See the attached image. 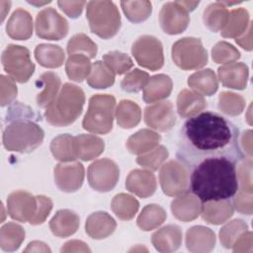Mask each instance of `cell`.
I'll use <instances>...</instances> for the list:
<instances>
[{
	"label": "cell",
	"mask_w": 253,
	"mask_h": 253,
	"mask_svg": "<svg viewBox=\"0 0 253 253\" xmlns=\"http://www.w3.org/2000/svg\"><path fill=\"white\" fill-rule=\"evenodd\" d=\"M80 224L78 214L70 210H59L49 221L51 232L57 237H68L74 234Z\"/></svg>",
	"instance_id": "obj_26"
},
{
	"label": "cell",
	"mask_w": 253,
	"mask_h": 253,
	"mask_svg": "<svg viewBox=\"0 0 253 253\" xmlns=\"http://www.w3.org/2000/svg\"><path fill=\"white\" fill-rule=\"evenodd\" d=\"M116 227L115 219L106 211L91 213L85 223V231L93 239L107 238L115 231Z\"/></svg>",
	"instance_id": "obj_23"
},
{
	"label": "cell",
	"mask_w": 253,
	"mask_h": 253,
	"mask_svg": "<svg viewBox=\"0 0 253 253\" xmlns=\"http://www.w3.org/2000/svg\"><path fill=\"white\" fill-rule=\"evenodd\" d=\"M137 200L126 194H118L114 197L111 208L114 213L122 220L131 219L138 210Z\"/></svg>",
	"instance_id": "obj_41"
},
{
	"label": "cell",
	"mask_w": 253,
	"mask_h": 253,
	"mask_svg": "<svg viewBox=\"0 0 253 253\" xmlns=\"http://www.w3.org/2000/svg\"><path fill=\"white\" fill-rule=\"evenodd\" d=\"M236 194L232 203L233 208L242 214H252V192L240 190Z\"/></svg>",
	"instance_id": "obj_52"
},
{
	"label": "cell",
	"mask_w": 253,
	"mask_h": 253,
	"mask_svg": "<svg viewBox=\"0 0 253 253\" xmlns=\"http://www.w3.org/2000/svg\"><path fill=\"white\" fill-rule=\"evenodd\" d=\"M251 166H252V161H251V158L248 157V159L243 161V163L240 165L238 169V174H237V179H239L238 184H240L241 190L243 191L252 192Z\"/></svg>",
	"instance_id": "obj_53"
},
{
	"label": "cell",
	"mask_w": 253,
	"mask_h": 253,
	"mask_svg": "<svg viewBox=\"0 0 253 253\" xmlns=\"http://www.w3.org/2000/svg\"><path fill=\"white\" fill-rule=\"evenodd\" d=\"M35 57L37 61L43 67L57 68L63 64L65 54L59 45L41 43L35 48Z\"/></svg>",
	"instance_id": "obj_32"
},
{
	"label": "cell",
	"mask_w": 253,
	"mask_h": 253,
	"mask_svg": "<svg viewBox=\"0 0 253 253\" xmlns=\"http://www.w3.org/2000/svg\"><path fill=\"white\" fill-rule=\"evenodd\" d=\"M215 234L208 227L197 225L186 232V246L191 252H210L214 248Z\"/></svg>",
	"instance_id": "obj_22"
},
{
	"label": "cell",
	"mask_w": 253,
	"mask_h": 253,
	"mask_svg": "<svg viewBox=\"0 0 253 253\" xmlns=\"http://www.w3.org/2000/svg\"><path fill=\"white\" fill-rule=\"evenodd\" d=\"M249 24V13L246 9H233L229 12L227 23L220 31V34L223 38L237 39L246 32Z\"/></svg>",
	"instance_id": "obj_33"
},
{
	"label": "cell",
	"mask_w": 253,
	"mask_h": 253,
	"mask_svg": "<svg viewBox=\"0 0 253 253\" xmlns=\"http://www.w3.org/2000/svg\"><path fill=\"white\" fill-rule=\"evenodd\" d=\"M61 252H78V251H83V252H90V248L87 246L86 243H84L83 241H79V240H71L68 241L64 244V246H62Z\"/></svg>",
	"instance_id": "obj_56"
},
{
	"label": "cell",
	"mask_w": 253,
	"mask_h": 253,
	"mask_svg": "<svg viewBox=\"0 0 253 253\" xmlns=\"http://www.w3.org/2000/svg\"><path fill=\"white\" fill-rule=\"evenodd\" d=\"M203 203L193 194H183L174 199L171 203L173 215L184 222L197 218L202 212Z\"/></svg>",
	"instance_id": "obj_19"
},
{
	"label": "cell",
	"mask_w": 253,
	"mask_h": 253,
	"mask_svg": "<svg viewBox=\"0 0 253 253\" xmlns=\"http://www.w3.org/2000/svg\"><path fill=\"white\" fill-rule=\"evenodd\" d=\"M36 198H37V210L34 216L29 221L33 225L42 224L46 219V217L48 216L49 212L52 210V201L48 197L40 195V196H36Z\"/></svg>",
	"instance_id": "obj_50"
},
{
	"label": "cell",
	"mask_w": 253,
	"mask_h": 253,
	"mask_svg": "<svg viewBox=\"0 0 253 253\" xmlns=\"http://www.w3.org/2000/svg\"><path fill=\"white\" fill-rule=\"evenodd\" d=\"M57 5L69 18L76 19L81 15L87 3L85 1H58Z\"/></svg>",
	"instance_id": "obj_54"
},
{
	"label": "cell",
	"mask_w": 253,
	"mask_h": 253,
	"mask_svg": "<svg viewBox=\"0 0 253 253\" xmlns=\"http://www.w3.org/2000/svg\"><path fill=\"white\" fill-rule=\"evenodd\" d=\"M68 22L55 9L44 8L37 14L36 34L47 41H60L68 34Z\"/></svg>",
	"instance_id": "obj_12"
},
{
	"label": "cell",
	"mask_w": 253,
	"mask_h": 253,
	"mask_svg": "<svg viewBox=\"0 0 253 253\" xmlns=\"http://www.w3.org/2000/svg\"><path fill=\"white\" fill-rule=\"evenodd\" d=\"M36 86L42 89L37 95V105L40 108H47L59 93L61 81L56 73L46 71L37 79Z\"/></svg>",
	"instance_id": "obj_24"
},
{
	"label": "cell",
	"mask_w": 253,
	"mask_h": 253,
	"mask_svg": "<svg viewBox=\"0 0 253 253\" xmlns=\"http://www.w3.org/2000/svg\"><path fill=\"white\" fill-rule=\"evenodd\" d=\"M159 23L165 34L178 35L188 28L190 16L178 1L167 2L160 10Z\"/></svg>",
	"instance_id": "obj_13"
},
{
	"label": "cell",
	"mask_w": 253,
	"mask_h": 253,
	"mask_svg": "<svg viewBox=\"0 0 253 253\" xmlns=\"http://www.w3.org/2000/svg\"><path fill=\"white\" fill-rule=\"evenodd\" d=\"M183 233L176 224H168L154 232L151 241L154 248L159 252H173L182 244Z\"/></svg>",
	"instance_id": "obj_21"
},
{
	"label": "cell",
	"mask_w": 253,
	"mask_h": 253,
	"mask_svg": "<svg viewBox=\"0 0 253 253\" xmlns=\"http://www.w3.org/2000/svg\"><path fill=\"white\" fill-rule=\"evenodd\" d=\"M7 35L16 41H26L33 35V18L22 8L15 10L6 25Z\"/></svg>",
	"instance_id": "obj_20"
},
{
	"label": "cell",
	"mask_w": 253,
	"mask_h": 253,
	"mask_svg": "<svg viewBox=\"0 0 253 253\" xmlns=\"http://www.w3.org/2000/svg\"><path fill=\"white\" fill-rule=\"evenodd\" d=\"M36 210L37 198L26 191H15L7 198V211L11 218L17 221H30Z\"/></svg>",
	"instance_id": "obj_16"
},
{
	"label": "cell",
	"mask_w": 253,
	"mask_h": 253,
	"mask_svg": "<svg viewBox=\"0 0 253 253\" xmlns=\"http://www.w3.org/2000/svg\"><path fill=\"white\" fill-rule=\"evenodd\" d=\"M168 155L169 152L165 146L157 145L150 151L140 154L136 158V163L150 171H156L166 160Z\"/></svg>",
	"instance_id": "obj_46"
},
{
	"label": "cell",
	"mask_w": 253,
	"mask_h": 253,
	"mask_svg": "<svg viewBox=\"0 0 253 253\" xmlns=\"http://www.w3.org/2000/svg\"><path fill=\"white\" fill-rule=\"evenodd\" d=\"M160 140V134L150 129L143 128L130 135L126 140V146L130 153L140 155L156 147Z\"/></svg>",
	"instance_id": "obj_30"
},
{
	"label": "cell",
	"mask_w": 253,
	"mask_h": 253,
	"mask_svg": "<svg viewBox=\"0 0 253 253\" xmlns=\"http://www.w3.org/2000/svg\"><path fill=\"white\" fill-rule=\"evenodd\" d=\"M131 53L136 62L148 70L156 71L164 64L163 45L153 36L143 35L139 37L132 43Z\"/></svg>",
	"instance_id": "obj_10"
},
{
	"label": "cell",
	"mask_w": 253,
	"mask_h": 253,
	"mask_svg": "<svg viewBox=\"0 0 253 253\" xmlns=\"http://www.w3.org/2000/svg\"><path fill=\"white\" fill-rule=\"evenodd\" d=\"M144 123L158 131H168L176 124V116L170 101L153 103L144 109Z\"/></svg>",
	"instance_id": "obj_14"
},
{
	"label": "cell",
	"mask_w": 253,
	"mask_h": 253,
	"mask_svg": "<svg viewBox=\"0 0 253 253\" xmlns=\"http://www.w3.org/2000/svg\"><path fill=\"white\" fill-rule=\"evenodd\" d=\"M218 78L226 88L243 90L247 86L249 77L248 66L243 62H231L217 69Z\"/></svg>",
	"instance_id": "obj_18"
},
{
	"label": "cell",
	"mask_w": 253,
	"mask_h": 253,
	"mask_svg": "<svg viewBox=\"0 0 253 253\" xmlns=\"http://www.w3.org/2000/svg\"><path fill=\"white\" fill-rule=\"evenodd\" d=\"M172 59L183 70H193L204 67L208 63V52L202 41L187 37L178 40L172 45Z\"/></svg>",
	"instance_id": "obj_7"
},
{
	"label": "cell",
	"mask_w": 253,
	"mask_h": 253,
	"mask_svg": "<svg viewBox=\"0 0 253 253\" xmlns=\"http://www.w3.org/2000/svg\"><path fill=\"white\" fill-rule=\"evenodd\" d=\"M84 103V91L77 85L65 83L55 99L45 108V120L53 126H67L73 124L82 114Z\"/></svg>",
	"instance_id": "obj_4"
},
{
	"label": "cell",
	"mask_w": 253,
	"mask_h": 253,
	"mask_svg": "<svg viewBox=\"0 0 253 253\" xmlns=\"http://www.w3.org/2000/svg\"><path fill=\"white\" fill-rule=\"evenodd\" d=\"M149 80V74L138 68L127 72L121 81V88L127 93H137L141 91Z\"/></svg>",
	"instance_id": "obj_48"
},
{
	"label": "cell",
	"mask_w": 253,
	"mask_h": 253,
	"mask_svg": "<svg viewBox=\"0 0 253 253\" xmlns=\"http://www.w3.org/2000/svg\"><path fill=\"white\" fill-rule=\"evenodd\" d=\"M159 181L163 193L167 196L186 194L190 191V169L180 161L171 160L161 166Z\"/></svg>",
	"instance_id": "obj_9"
},
{
	"label": "cell",
	"mask_w": 253,
	"mask_h": 253,
	"mask_svg": "<svg viewBox=\"0 0 253 253\" xmlns=\"http://www.w3.org/2000/svg\"><path fill=\"white\" fill-rule=\"evenodd\" d=\"M206 107L207 101L204 96L195 91L184 89L177 97V112L182 119L196 116Z\"/></svg>",
	"instance_id": "obj_27"
},
{
	"label": "cell",
	"mask_w": 253,
	"mask_h": 253,
	"mask_svg": "<svg viewBox=\"0 0 253 253\" xmlns=\"http://www.w3.org/2000/svg\"><path fill=\"white\" fill-rule=\"evenodd\" d=\"M67 53L70 54H84L90 59L97 54V44L85 34H76L67 42Z\"/></svg>",
	"instance_id": "obj_43"
},
{
	"label": "cell",
	"mask_w": 253,
	"mask_h": 253,
	"mask_svg": "<svg viewBox=\"0 0 253 253\" xmlns=\"http://www.w3.org/2000/svg\"><path fill=\"white\" fill-rule=\"evenodd\" d=\"M233 205L230 200L203 203L202 217L208 223L221 224L233 214Z\"/></svg>",
	"instance_id": "obj_29"
},
{
	"label": "cell",
	"mask_w": 253,
	"mask_h": 253,
	"mask_svg": "<svg viewBox=\"0 0 253 253\" xmlns=\"http://www.w3.org/2000/svg\"><path fill=\"white\" fill-rule=\"evenodd\" d=\"M252 23L250 22L245 35H243L242 37H239L237 39H235L236 43H238L242 48L250 51L252 49V43H251V31H252Z\"/></svg>",
	"instance_id": "obj_57"
},
{
	"label": "cell",
	"mask_w": 253,
	"mask_h": 253,
	"mask_svg": "<svg viewBox=\"0 0 253 253\" xmlns=\"http://www.w3.org/2000/svg\"><path fill=\"white\" fill-rule=\"evenodd\" d=\"M211 57L215 63H231L240 57V52L226 42H218L211 49Z\"/></svg>",
	"instance_id": "obj_49"
},
{
	"label": "cell",
	"mask_w": 253,
	"mask_h": 253,
	"mask_svg": "<svg viewBox=\"0 0 253 253\" xmlns=\"http://www.w3.org/2000/svg\"><path fill=\"white\" fill-rule=\"evenodd\" d=\"M235 164L226 158L200 162L191 169V193L202 203L232 199L239 188Z\"/></svg>",
	"instance_id": "obj_2"
},
{
	"label": "cell",
	"mask_w": 253,
	"mask_h": 253,
	"mask_svg": "<svg viewBox=\"0 0 253 253\" xmlns=\"http://www.w3.org/2000/svg\"><path fill=\"white\" fill-rule=\"evenodd\" d=\"M50 248L43 242L33 241L30 242L28 247L25 249V252H50Z\"/></svg>",
	"instance_id": "obj_58"
},
{
	"label": "cell",
	"mask_w": 253,
	"mask_h": 253,
	"mask_svg": "<svg viewBox=\"0 0 253 253\" xmlns=\"http://www.w3.org/2000/svg\"><path fill=\"white\" fill-rule=\"evenodd\" d=\"M41 116L20 102L11 105L6 113L7 123L2 136L3 146L8 151L30 153L43 141L44 132L37 124Z\"/></svg>",
	"instance_id": "obj_3"
},
{
	"label": "cell",
	"mask_w": 253,
	"mask_h": 253,
	"mask_svg": "<svg viewBox=\"0 0 253 253\" xmlns=\"http://www.w3.org/2000/svg\"><path fill=\"white\" fill-rule=\"evenodd\" d=\"M232 249L234 252L252 251V232L246 230L234 242Z\"/></svg>",
	"instance_id": "obj_55"
},
{
	"label": "cell",
	"mask_w": 253,
	"mask_h": 253,
	"mask_svg": "<svg viewBox=\"0 0 253 253\" xmlns=\"http://www.w3.org/2000/svg\"><path fill=\"white\" fill-rule=\"evenodd\" d=\"M25 239L24 228L14 222H8L0 229V247L3 251H16Z\"/></svg>",
	"instance_id": "obj_39"
},
{
	"label": "cell",
	"mask_w": 253,
	"mask_h": 253,
	"mask_svg": "<svg viewBox=\"0 0 253 253\" xmlns=\"http://www.w3.org/2000/svg\"><path fill=\"white\" fill-rule=\"evenodd\" d=\"M84 172V167L80 162L69 161L58 163L53 171L55 185L62 192H76L83 184Z\"/></svg>",
	"instance_id": "obj_15"
},
{
	"label": "cell",
	"mask_w": 253,
	"mask_h": 253,
	"mask_svg": "<svg viewBox=\"0 0 253 253\" xmlns=\"http://www.w3.org/2000/svg\"><path fill=\"white\" fill-rule=\"evenodd\" d=\"M87 178L93 190L106 193L116 187L120 178V169L109 158L98 159L88 167Z\"/></svg>",
	"instance_id": "obj_11"
},
{
	"label": "cell",
	"mask_w": 253,
	"mask_h": 253,
	"mask_svg": "<svg viewBox=\"0 0 253 253\" xmlns=\"http://www.w3.org/2000/svg\"><path fill=\"white\" fill-rule=\"evenodd\" d=\"M86 19L91 32L103 40L113 38L121 28L120 12L112 1H89Z\"/></svg>",
	"instance_id": "obj_5"
},
{
	"label": "cell",
	"mask_w": 253,
	"mask_h": 253,
	"mask_svg": "<svg viewBox=\"0 0 253 253\" xmlns=\"http://www.w3.org/2000/svg\"><path fill=\"white\" fill-rule=\"evenodd\" d=\"M179 4L185 8V10L189 13V12H192L196 9V7L199 5V1H195V2H192V1H178Z\"/></svg>",
	"instance_id": "obj_59"
},
{
	"label": "cell",
	"mask_w": 253,
	"mask_h": 253,
	"mask_svg": "<svg viewBox=\"0 0 253 253\" xmlns=\"http://www.w3.org/2000/svg\"><path fill=\"white\" fill-rule=\"evenodd\" d=\"M0 5H1V9H0V11H1V15H2V22L4 21V19H5V17H6V14H7V12H9V10H10V6H11V2L5 7L4 5H5V1H0Z\"/></svg>",
	"instance_id": "obj_60"
},
{
	"label": "cell",
	"mask_w": 253,
	"mask_h": 253,
	"mask_svg": "<svg viewBox=\"0 0 253 253\" xmlns=\"http://www.w3.org/2000/svg\"><path fill=\"white\" fill-rule=\"evenodd\" d=\"M156 179L154 174L147 170L134 169L129 172L126 180V188L139 198L146 199L156 191Z\"/></svg>",
	"instance_id": "obj_17"
},
{
	"label": "cell",
	"mask_w": 253,
	"mask_h": 253,
	"mask_svg": "<svg viewBox=\"0 0 253 253\" xmlns=\"http://www.w3.org/2000/svg\"><path fill=\"white\" fill-rule=\"evenodd\" d=\"M188 85L202 96H212L218 88L216 75L210 68L193 73L188 78Z\"/></svg>",
	"instance_id": "obj_31"
},
{
	"label": "cell",
	"mask_w": 253,
	"mask_h": 253,
	"mask_svg": "<svg viewBox=\"0 0 253 253\" xmlns=\"http://www.w3.org/2000/svg\"><path fill=\"white\" fill-rule=\"evenodd\" d=\"M239 129L225 117L211 111L188 118L177 141L176 158L188 169L212 158H226L234 163L243 159Z\"/></svg>",
	"instance_id": "obj_1"
},
{
	"label": "cell",
	"mask_w": 253,
	"mask_h": 253,
	"mask_svg": "<svg viewBox=\"0 0 253 253\" xmlns=\"http://www.w3.org/2000/svg\"><path fill=\"white\" fill-rule=\"evenodd\" d=\"M116 99L109 94H96L89 99L88 109L82 121L84 129L106 134L113 128Z\"/></svg>",
	"instance_id": "obj_6"
},
{
	"label": "cell",
	"mask_w": 253,
	"mask_h": 253,
	"mask_svg": "<svg viewBox=\"0 0 253 253\" xmlns=\"http://www.w3.org/2000/svg\"><path fill=\"white\" fill-rule=\"evenodd\" d=\"M219 1L210 4L204 11L205 26L212 33L220 32L227 23L229 12Z\"/></svg>",
	"instance_id": "obj_34"
},
{
	"label": "cell",
	"mask_w": 253,
	"mask_h": 253,
	"mask_svg": "<svg viewBox=\"0 0 253 253\" xmlns=\"http://www.w3.org/2000/svg\"><path fill=\"white\" fill-rule=\"evenodd\" d=\"M28 3L29 4H31V5H34V6H42V5H44V4H47V3H50V1H48V2H40V3H38V2H31V1H28Z\"/></svg>",
	"instance_id": "obj_61"
},
{
	"label": "cell",
	"mask_w": 253,
	"mask_h": 253,
	"mask_svg": "<svg viewBox=\"0 0 253 253\" xmlns=\"http://www.w3.org/2000/svg\"><path fill=\"white\" fill-rule=\"evenodd\" d=\"M116 119L122 128H132L140 122L141 110L136 103L129 100H123L117 107Z\"/></svg>",
	"instance_id": "obj_35"
},
{
	"label": "cell",
	"mask_w": 253,
	"mask_h": 253,
	"mask_svg": "<svg viewBox=\"0 0 253 253\" xmlns=\"http://www.w3.org/2000/svg\"><path fill=\"white\" fill-rule=\"evenodd\" d=\"M248 229L247 224L241 219H234L219 230V239L226 249L232 248L236 239Z\"/></svg>",
	"instance_id": "obj_47"
},
{
	"label": "cell",
	"mask_w": 253,
	"mask_h": 253,
	"mask_svg": "<svg viewBox=\"0 0 253 253\" xmlns=\"http://www.w3.org/2000/svg\"><path fill=\"white\" fill-rule=\"evenodd\" d=\"M167 213L163 208L151 204L145 206L137 217V226L144 231H149L160 226L166 219Z\"/></svg>",
	"instance_id": "obj_38"
},
{
	"label": "cell",
	"mask_w": 253,
	"mask_h": 253,
	"mask_svg": "<svg viewBox=\"0 0 253 253\" xmlns=\"http://www.w3.org/2000/svg\"><path fill=\"white\" fill-rule=\"evenodd\" d=\"M217 107L223 114L235 117L243 112L245 100L239 94L232 92H221L218 97Z\"/></svg>",
	"instance_id": "obj_44"
},
{
	"label": "cell",
	"mask_w": 253,
	"mask_h": 253,
	"mask_svg": "<svg viewBox=\"0 0 253 253\" xmlns=\"http://www.w3.org/2000/svg\"><path fill=\"white\" fill-rule=\"evenodd\" d=\"M76 156L84 161L98 157L105 148L104 140L92 134H79L74 136Z\"/></svg>",
	"instance_id": "obj_28"
},
{
	"label": "cell",
	"mask_w": 253,
	"mask_h": 253,
	"mask_svg": "<svg viewBox=\"0 0 253 253\" xmlns=\"http://www.w3.org/2000/svg\"><path fill=\"white\" fill-rule=\"evenodd\" d=\"M91 69L90 58L84 54H70L65 63V71L68 78L78 83L88 78Z\"/></svg>",
	"instance_id": "obj_36"
},
{
	"label": "cell",
	"mask_w": 253,
	"mask_h": 253,
	"mask_svg": "<svg viewBox=\"0 0 253 253\" xmlns=\"http://www.w3.org/2000/svg\"><path fill=\"white\" fill-rule=\"evenodd\" d=\"M172 79L166 74H156L149 78L143 88L142 99L147 104H153L167 98L172 92Z\"/></svg>",
	"instance_id": "obj_25"
},
{
	"label": "cell",
	"mask_w": 253,
	"mask_h": 253,
	"mask_svg": "<svg viewBox=\"0 0 253 253\" xmlns=\"http://www.w3.org/2000/svg\"><path fill=\"white\" fill-rule=\"evenodd\" d=\"M121 6L127 20L134 24L144 22L152 12L149 1H122Z\"/></svg>",
	"instance_id": "obj_42"
},
{
	"label": "cell",
	"mask_w": 253,
	"mask_h": 253,
	"mask_svg": "<svg viewBox=\"0 0 253 253\" xmlns=\"http://www.w3.org/2000/svg\"><path fill=\"white\" fill-rule=\"evenodd\" d=\"M103 61L117 75L126 73L133 66L132 59L126 53L119 50H113L104 54Z\"/></svg>",
	"instance_id": "obj_45"
},
{
	"label": "cell",
	"mask_w": 253,
	"mask_h": 253,
	"mask_svg": "<svg viewBox=\"0 0 253 253\" xmlns=\"http://www.w3.org/2000/svg\"><path fill=\"white\" fill-rule=\"evenodd\" d=\"M1 107L11 104L17 97V86L10 76L1 75Z\"/></svg>",
	"instance_id": "obj_51"
},
{
	"label": "cell",
	"mask_w": 253,
	"mask_h": 253,
	"mask_svg": "<svg viewBox=\"0 0 253 253\" xmlns=\"http://www.w3.org/2000/svg\"><path fill=\"white\" fill-rule=\"evenodd\" d=\"M1 61L5 72L19 83H26L35 72L30 50L22 45L9 44L2 52Z\"/></svg>",
	"instance_id": "obj_8"
},
{
	"label": "cell",
	"mask_w": 253,
	"mask_h": 253,
	"mask_svg": "<svg viewBox=\"0 0 253 253\" xmlns=\"http://www.w3.org/2000/svg\"><path fill=\"white\" fill-rule=\"evenodd\" d=\"M116 74L105 64L104 61H95L87 78L88 85L93 89H106L115 83Z\"/></svg>",
	"instance_id": "obj_40"
},
{
	"label": "cell",
	"mask_w": 253,
	"mask_h": 253,
	"mask_svg": "<svg viewBox=\"0 0 253 253\" xmlns=\"http://www.w3.org/2000/svg\"><path fill=\"white\" fill-rule=\"evenodd\" d=\"M50 151L53 157L61 162L76 160L74 136L68 133L57 135L50 142Z\"/></svg>",
	"instance_id": "obj_37"
}]
</instances>
